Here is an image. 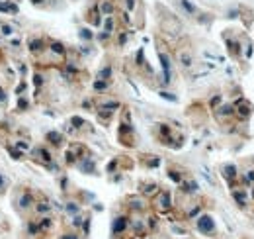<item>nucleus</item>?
<instances>
[{
    "instance_id": "f257e3e1",
    "label": "nucleus",
    "mask_w": 254,
    "mask_h": 239,
    "mask_svg": "<svg viewBox=\"0 0 254 239\" xmlns=\"http://www.w3.org/2000/svg\"><path fill=\"white\" fill-rule=\"evenodd\" d=\"M198 227H199V231H203V233H211L215 223H213V220L209 218V216H201L198 220Z\"/></svg>"
},
{
    "instance_id": "f03ea898",
    "label": "nucleus",
    "mask_w": 254,
    "mask_h": 239,
    "mask_svg": "<svg viewBox=\"0 0 254 239\" xmlns=\"http://www.w3.org/2000/svg\"><path fill=\"white\" fill-rule=\"evenodd\" d=\"M33 155L37 157L39 161H41V163H45V165H49V163H51V153H49L47 149H43V147L35 149V151H33Z\"/></svg>"
},
{
    "instance_id": "7ed1b4c3",
    "label": "nucleus",
    "mask_w": 254,
    "mask_h": 239,
    "mask_svg": "<svg viewBox=\"0 0 254 239\" xmlns=\"http://www.w3.org/2000/svg\"><path fill=\"white\" fill-rule=\"evenodd\" d=\"M156 204H158V208H161V210H168V208H170V194H168V192H161V194H158Z\"/></svg>"
},
{
    "instance_id": "20e7f679",
    "label": "nucleus",
    "mask_w": 254,
    "mask_h": 239,
    "mask_svg": "<svg viewBox=\"0 0 254 239\" xmlns=\"http://www.w3.org/2000/svg\"><path fill=\"white\" fill-rule=\"evenodd\" d=\"M235 110H238V116H242V118H246V116L250 114V104L246 102V100H241V102H238V106L235 108Z\"/></svg>"
},
{
    "instance_id": "39448f33",
    "label": "nucleus",
    "mask_w": 254,
    "mask_h": 239,
    "mask_svg": "<svg viewBox=\"0 0 254 239\" xmlns=\"http://www.w3.org/2000/svg\"><path fill=\"white\" fill-rule=\"evenodd\" d=\"M100 10H102V14H106V16H112L113 14V4L110 0H104V2L100 4Z\"/></svg>"
},
{
    "instance_id": "423d86ee",
    "label": "nucleus",
    "mask_w": 254,
    "mask_h": 239,
    "mask_svg": "<svg viewBox=\"0 0 254 239\" xmlns=\"http://www.w3.org/2000/svg\"><path fill=\"white\" fill-rule=\"evenodd\" d=\"M125 226H127L125 218H117V220H115V223H113V233H121V231L125 229Z\"/></svg>"
},
{
    "instance_id": "0eeeda50",
    "label": "nucleus",
    "mask_w": 254,
    "mask_h": 239,
    "mask_svg": "<svg viewBox=\"0 0 254 239\" xmlns=\"http://www.w3.org/2000/svg\"><path fill=\"white\" fill-rule=\"evenodd\" d=\"M47 139L53 143V145H61V141H63V135L61 133H55V132H51L47 133Z\"/></svg>"
},
{
    "instance_id": "6e6552de",
    "label": "nucleus",
    "mask_w": 254,
    "mask_h": 239,
    "mask_svg": "<svg viewBox=\"0 0 254 239\" xmlns=\"http://www.w3.org/2000/svg\"><path fill=\"white\" fill-rule=\"evenodd\" d=\"M51 51H53V53H57V55H65V47L61 45V43L59 41H53V43H51Z\"/></svg>"
},
{
    "instance_id": "1a4fd4ad",
    "label": "nucleus",
    "mask_w": 254,
    "mask_h": 239,
    "mask_svg": "<svg viewBox=\"0 0 254 239\" xmlns=\"http://www.w3.org/2000/svg\"><path fill=\"white\" fill-rule=\"evenodd\" d=\"M0 12H12V14H16L18 12V6L16 4H10V2L0 4Z\"/></svg>"
},
{
    "instance_id": "9d476101",
    "label": "nucleus",
    "mask_w": 254,
    "mask_h": 239,
    "mask_svg": "<svg viewBox=\"0 0 254 239\" xmlns=\"http://www.w3.org/2000/svg\"><path fill=\"white\" fill-rule=\"evenodd\" d=\"M0 33L8 37V35L14 33V26H10V24H0Z\"/></svg>"
},
{
    "instance_id": "9b49d317",
    "label": "nucleus",
    "mask_w": 254,
    "mask_h": 239,
    "mask_svg": "<svg viewBox=\"0 0 254 239\" xmlns=\"http://www.w3.org/2000/svg\"><path fill=\"white\" fill-rule=\"evenodd\" d=\"M104 27H106V33L110 35L112 32H113V18L112 16H108L106 18V22H104Z\"/></svg>"
},
{
    "instance_id": "f8f14e48",
    "label": "nucleus",
    "mask_w": 254,
    "mask_h": 239,
    "mask_svg": "<svg viewBox=\"0 0 254 239\" xmlns=\"http://www.w3.org/2000/svg\"><path fill=\"white\" fill-rule=\"evenodd\" d=\"M219 116H233L235 114V108L233 106H223V108H219V112H217Z\"/></svg>"
},
{
    "instance_id": "ddd939ff",
    "label": "nucleus",
    "mask_w": 254,
    "mask_h": 239,
    "mask_svg": "<svg viewBox=\"0 0 254 239\" xmlns=\"http://www.w3.org/2000/svg\"><path fill=\"white\" fill-rule=\"evenodd\" d=\"M180 61H182L184 67H190V65H192V57H190V53H180Z\"/></svg>"
},
{
    "instance_id": "4468645a",
    "label": "nucleus",
    "mask_w": 254,
    "mask_h": 239,
    "mask_svg": "<svg viewBox=\"0 0 254 239\" xmlns=\"http://www.w3.org/2000/svg\"><path fill=\"white\" fill-rule=\"evenodd\" d=\"M30 49H31V51H41V49H43V41H41V39H39V41L33 39V41L30 43Z\"/></svg>"
},
{
    "instance_id": "2eb2a0df",
    "label": "nucleus",
    "mask_w": 254,
    "mask_h": 239,
    "mask_svg": "<svg viewBox=\"0 0 254 239\" xmlns=\"http://www.w3.org/2000/svg\"><path fill=\"white\" fill-rule=\"evenodd\" d=\"M225 177H229V178H231V177H233V178L237 177V169H235L233 165H227V167H225Z\"/></svg>"
},
{
    "instance_id": "dca6fc26",
    "label": "nucleus",
    "mask_w": 254,
    "mask_h": 239,
    "mask_svg": "<svg viewBox=\"0 0 254 239\" xmlns=\"http://www.w3.org/2000/svg\"><path fill=\"white\" fill-rule=\"evenodd\" d=\"M51 210V206L47 204V202H41V204H37V212H41V214H47Z\"/></svg>"
},
{
    "instance_id": "f3484780",
    "label": "nucleus",
    "mask_w": 254,
    "mask_h": 239,
    "mask_svg": "<svg viewBox=\"0 0 254 239\" xmlns=\"http://www.w3.org/2000/svg\"><path fill=\"white\" fill-rule=\"evenodd\" d=\"M30 202H31V196H30V194H26V196H22V198H20V206L27 208V206H30Z\"/></svg>"
},
{
    "instance_id": "a211bd4d",
    "label": "nucleus",
    "mask_w": 254,
    "mask_h": 239,
    "mask_svg": "<svg viewBox=\"0 0 254 239\" xmlns=\"http://www.w3.org/2000/svg\"><path fill=\"white\" fill-rule=\"evenodd\" d=\"M182 6H184V8L190 12V14H195V6H192L190 2H188V0H182Z\"/></svg>"
},
{
    "instance_id": "6ab92c4d",
    "label": "nucleus",
    "mask_w": 254,
    "mask_h": 239,
    "mask_svg": "<svg viewBox=\"0 0 254 239\" xmlns=\"http://www.w3.org/2000/svg\"><path fill=\"white\" fill-rule=\"evenodd\" d=\"M229 45H231V53H238V43L237 41H229Z\"/></svg>"
},
{
    "instance_id": "aec40b11",
    "label": "nucleus",
    "mask_w": 254,
    "mask_h": 239,
    "mask_svg": "<svg viewBox=\"0 0 254 239\" xmlns=\"http://www.w3.org/2000/svg\"><path fill=\"white\" fill-rule=\"evenodd\" d=\"M106 86H108L106 82H102V81H98L96 84H94V88H96V90H104V88H106Z\"/></svg>"
},
{
    "instance_id": "412c9836",
    "label": "nucleus",
    "mask_w": 254,
    "mask_h": 239,
    "mask_svg": "<svg viewBox=\"0 0 254 239\" xmlns=\"http://www.w3.org/2000/svg\"><path fill=\"white\" fill-rule=\"evenodd\" d=\"M110 73H112L110 69H104V71H102V73H100V78H102V77H110Z\"/></svg>"
},
{
    "instance_id": "4be33fe9",
    "label": "nucleus",
    "mask_w": 254,
    "mask_h": 239,
    "mask_svg": "<svg viewBox=\"0 0 254 239\" xmlns=\"http://www.w3.org/2000/svg\"><path fill=\"white\" fill-rule=\"evenodd\" d=\"M80 35H82V37H86V39H90V37H92L88 30H82V33H80Z\"/></svg>"
},
{
    "instance_id": "5701e85b",
    "label": "nucleus",
    "mask_w": 254,
    "mask_h": 239,
    "mask_svg": "<svg viewBox=\"0 0 254 239\" xmlns=\"http://www.w3.org/2000/svg\"><path fill=\"white\" fill-rule=\"evenodd\" d=\"M18 147L26 151V149H27V143H26V141H20V143H18Z\"/></svg>"
},
{
    "instance_id": "b1692460",
    "label": "nucleus",
    "mask_w": 254,
    "mask_h": 239,
    "mask_svg": "<svg viewBox=\"0 0 254 239\" xmlns=\"http://www.w3.org/2000/svg\"><path fill=\"white\" fill-rule=\"evenodd\" d=\"M4 100H6V94H4L2 88H0V102H4Z\"/></svg>"
},
{
    "instance_id": "393cba45",
    "label": "nucleus",
    "mask_w": 254,
    "mask_h": 239,
    "mask_svg": "<svg viewBox=\"0 0 254 239\" xmlns=\"http://www.w3.org/2000/svg\"><path fill=\"white\" fill-rule=\"evenodd\" d=\"M135 6V0H127V8H133Z\"/></svg>"
},
{
    "instance_id": "a878e982",
    "label": "nucleus",
    "mask_w": 254,
    "mask_h": 239,
    "mask_svg": "<svg viewBox=\"0 0 254 239\" xmlns=\"http://www.w3.org/2000/svg\"><path fill=\"white\" fill-rule=\"evenodd\" d=\"M35 84H41V75H35Z\"/></svg>"
},
{
    "instance_id": "bb28decb",
    "label": "nucleus",
    "mask_w": 254,
    "mask_h": 239,
    "mask_svg": "<svg viewBox=\"0 0 254 239\" xmlns=\"http://www.w3.org/2000/svg\"><path fill=\"white\" fill-rule=\"evenodd\" d=\"M246 178H250V180H254V171H250V175H246Z\"/></svg>"
},
{
    "instance_id": "cd10ccee",
    "label": "nucleus",
    "mask_w": 254,
    "mask_h": 239,
    "mask_svg": "<svg viewBox=\"0 0 254 239\" xmlns=\"http://www.w3.org/2000/svg\"><path fill=\"white\" fill-rule=\"evenodd\" d=\"M63 239H76V235H70V237H63Z\"/></svg>"
},
{
    "instance_id": "c85d7f7f",
    "label": "nucleus",
    "mask_w": 254,
    "mask_h": 239,
    "mask_svg": "<svg viewBox=\"0 0 254 239\" xmlns=\"http://www.w3.org/2000/svg\"><path fill=\"white\" fill-rule=\"evenodd\" d=\"M2 182H4V180H2V177H0V186H2Z\"/></svg>"
}]
</instances>
